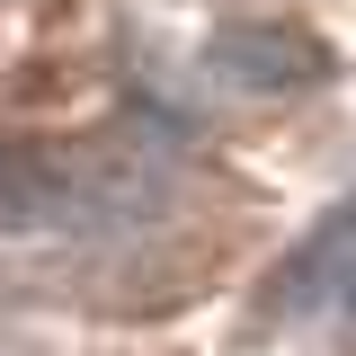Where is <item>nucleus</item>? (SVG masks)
Listing matches in <instances>:
<instances>
[{"label":"nucleus","instance_id":"obj_3","mask_svg":"<svg viewBox=\"0 0 356 356\" xmlns=\"http://www.w3.org/2000/svg\"><path fill=\"white\" fill-rule=\"evenodd\" d=\"M0 356H44V348H27V339H18V330L0 321Z\"/></svg>","mask_w":356,"mask_h":356},{"label":"nucleus","instance_id":"obj_2","mask_svg":"<svg viewBox=\"0 0 356 356\" xmlns=\"http://www.w3.org/2000/svg\"><path fill=\"white\" fill-rule=\"evenodd\" d=\"M330 44L312 36L303 18H222L214 36L196 44V81L241 98V107H276V98H312L330 89Z\"/></svg>","mask_w":356,"mask_h":356},{"label":"nucleus","instance_id":"obj_1","mask_svg":"<svg viewBox=\"0 0 356 356\" xmlns=\"http://www.w3.org/2000/svg\"><path fill=\"white\" fill-rule=\"evenodd\" d=\"M187 214L161 125L89 152H0V259H125Z\"/></svg>","mask_w":356,"mask_h":356},{"label":"nucleus","instance_id":"obj_4","mask_svg":"<svg viewBox=\"0 0 356 356\" xmlns=\"http://www.w3.org/2000/svg\"><path fill=\"white\" fill-rule=\"evenodd\" d=\"M348 312H356V285H348Z\"/></svg>","mask_w":356,"mask_h":356}]
</instances>
